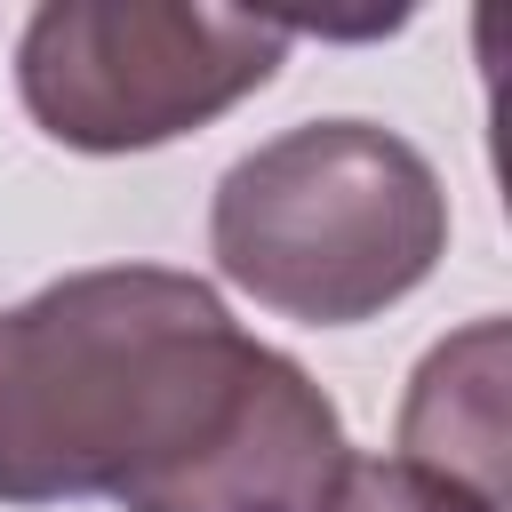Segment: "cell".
I'll list each match as a JSON object with an SVG mask.
<instances>
[{
    "instance_id": "cell-3",
    "label": "cell",
    "mask_w": 512,
    "mask_h": 512,
    "mask_svg": "<svg viewBox=\"0 0 512 512\" xmlns=\"http://www.w3.org/2000/svg\"><path fill=\"white\" fill-rule=\"evenodd\" d=\"M288 56L280 16L192 0H40L16 32V96L64 152H152L240 96Z\"/></svg>"
},
{
    "instance_id": "cell-1",
    "label": "cell",
    "mask_w": 512,
    "mask_h": 512,
    "mask_svg": "<svg viewBox=\"0 0 512 512\" xmlns=\"http://www.w3.org/2000/svg\"><path fill=\"white\" fill-rule=\"evenodd\" d=\"M336 400L168 264L64 272L0 312V504L328 512Z\"/></svg>"
},
{
    "instance_id": "cell-2",
    "label": "cell",
    "mask_w": 512,
    "mask_h": 512,
    "mask_svg": "<svg viewBox=\"0 0 512 512\" xmlns=\"http://www.w3.org/2000/svg\"><path fill=\"white\" fill-rule=\"evenodd\" d=\"M208 256L280 320L360 328L448 256V192L408 136L376 120H304L216 176Z\"/></svg>"
},
{
    "instance_id": "cell-4",
    "label": "cell",
    "mask_w": 512,
    "mask_h": 512,
    "mask_svg": "<svg viewBox=\"0 0 512 512\" xmlns=\"http://www.w3.org/2000/svg\"><path fill=\"white\" fill-rule=\"evenodd\" d=\"M504 360L512 336L504 320H472L456 336H440L400 400V464L504 512Z\"/></svg>"
},
{
    "instance_id": "cell-5",
    "label": "cell",
    "mask_w": 512,
    "mask_h": 512,
    "mask_svg": "<svg viewBox=\"0 0 512 512\" xmlns=\"http://www.w3.org/2000/svg\"><path fill=\"white\" fill-rule=\"evenodd\" d=\"M328 512H488V504H472V496L408 472L400 456H352V472H344V488H336Z\"/></svg>"
}]
</instances>
